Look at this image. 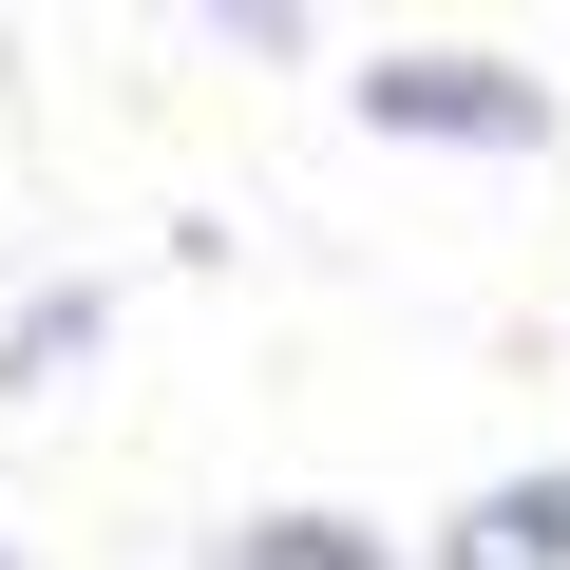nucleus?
Instances as JSON below:
<instances>
[{
    "mask_svg": "<svg viewBox=\"0 0 570 570\" xmlns=\"http://www.w3.org/2000/svg\"><path fill=\"white\" fill-rule=\"evenodd\" d=\"M438 570H570V475H494V494L456 513Z\"/></svg>",
    "mask_w": 570,
    "mask_h": 570,
    "instance_id": "nucleus-2",
    "label": "nucleus"
},
{
    "mask_svg": "<svg viewBox=\"0 0 570 570\" xmlns=\"http://www.w3.org/2000/svg\"><path fill=\"white\" fill-rule=\"evenodd\" d=\"M362 115H381V134H438V153H532V134H551V96H532L513 58H381Z\"/></svg>",
    "mask_w": 570,
    "mask_h": 570,
    "instance_id": "nucleus-1",
    "label": "nucleus"
},
{
    "mask_svg": "<svg viewBox=\"0 0 570 570\" xmlns=\"http://www.w3.org/2000/svg\"><path fill=\"white\" fill-rule=\"evenodd\" d=\"M77 343H96V285H58V305H20V343H0V381H58Z\"/></svg>",
    "mask_w": 570,
    "mask_h": 570,
    "instance_id": "nucleus-4",
    "label": "nucleus"
},
{
    "mask_svg": "<svg viewBox=\"0 0 570 570\" xmlns=\"http://www.w3.org/2000/svg\"><path fill=\"white\" fill-rule=\"evenodd\" d=\"M228 570H400L381 532H343V513H247L228 532Z\"/></svg>",
    "mask_w": 570,
    "mask_h": 570,
    "instance_id": "nucleus-3",
    "label": "nucleus"
}]
</instances>
